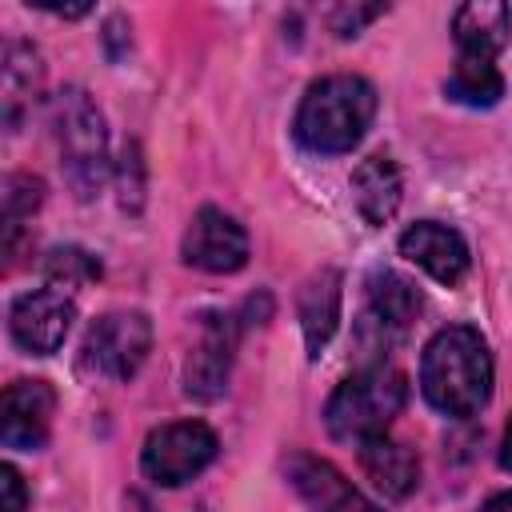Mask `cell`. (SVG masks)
<instances>
[{
	"instance_id": "7a4b0ae2",
	"label": "cell",
	"mask_w": 512,
	"mask_h": 512,
	"mask_svg": "<svg viewBox=\"0 0 512 512\" xmlns=\"http://www.w3.org/2000/svg\"><path fill=\"white\" fill-rule=\"evenodd\" d=\"M376 116V88L364 76H320L296 108V140L308 152H348L364 140Z\"/></svg>"
},
{
	"instance_id": "30bf717a",
	"label": "cell",
	"mask_w": 512,
	"mask_h": 512,
	"mask_svg": "<svg viewBox=\"0 0 512 512\" xmlns=\"http://www.w3.org/2000/svg\"><path fill=\"white\" fill-rule=\"evenodd\" d=\"M56 412V392L44 380H12L0 400V440L8 448H44Z\"/></svg>"
},
{
	"instance_id": "9c48e42d",
	"label": "cell",
	"mask_w": 512,
	"mask_h": 512,
	"mask_svg": "<svg viewBox=\"0 0 512 512\" xmlns=\"http://www.w3.org/2000/svg\"><path fill=\"white\" fill-rule=\"evenodd\" d=\"M232 352H236V320L228 312H204L200 340L184 368V392L196 400H216L228 388Z\"/></svg>"
},
{
	"instance_id": "8992f818",
	"label": "cell",
	"mask_w": 512,
	"mask_h": 512,
	"mask_svg": "<svg viewBox=\"0 0 512 512\" xmlns=\"http://www.w3.org/2000/svg\"><path fill=\"white\" fill-rule=\"evenodd\" d=\"M152 352V324L144 312H108L100 316L80 348V364L108 380H132Z\"/></svg>"
},
{
	"instance_id": "ba28073f",
	"label": "cell",
	"mask_w": 512,
	"mask_h": 512,
	"mask_svg": "<svg viewBox=\"0 0 512 512\" xmlns=\"http://www.w3.org/2000/svg\"><path fill=\"white\" fill-rule=\"evenodd\" d=\"M180 252H184V264L200 272H236L248 264V232L236 216L204 204L192 216Z\"/></svg>"
},
{
	"instance_id": "5b68a950",
	"label": "cell",
	"mask_w": 512,
	"mask_h": 512,
	"mask_svg": "<svg viewBox=\"0 0 512 512\" xmlns=\"http://www.w3.org/2000/svg\"><path fill=\"white\" fill-rule=\"evenodd\" d=\"M216 448H220V440L204 420L160 424L148 432V440L140 448V468L152 484L180 488L216 460Z\"/></svg>"
},
{
	"instance_id": "277c9868",
	"label": "cell",
	"mask_w": 512,
	"mask_h": 512,
	"mask_svg": "<svg viewBox=\"0 0 512 512\" xmlns=\"http://www.w3.org/2000/svg\"><path fill=\"white\" fill-rule=\"evenodd\" d=\"M56 124V144H60V164L64 180L80 200L96 196L104 176H108V128L100 108L84 88H64L52 108Z\"/></svg>"
},
{
	"instance_id": "6da1fadb",
	"label": "cell",
	"mask_w": 512,
	"mask_h": 512,
	"mask_svg": "<svg viewBox=\"0 0 512 512\" xmlns=\"http://www.w3.org/2000/svg\"><path fill=\"white\" fill-rule=\"evenodd\" d=\"M424 400L456 420L476 416L492 400V352L472 324L440 328L420 356Z\"/></svg>"
},
{
	"instance_id": "cb8c5ba5",
	"label": "cell",
	"mask_w": 512,
	"mask_h": 512,
	"mask_svg": "<svg viewBox=\"0 0 512 512\" xmlns=\"http://www.w3.org/2000/svg\"><path fill=\"white\" fill-rule=\"evenodd\" d=\"M500 468L512 472V416H508V424H504V440H500Z\"/></svg>"
},
{
	"instance_id": "d4e9b609",
	"label": "cell",
	"mask_w": 512,
	"mask_h": 512,
	"mask_svg": "<svg viewBox=\"0 0 512 512\" xmlns=\"http://www.w3.org/2000/svg\"><path fill=\"white\" fill-rule=\"evenodd\" d=\"M480 512H512V492H496Z\"/></svg>"
},
{
	"instance_id": "52a82bcc",
	"label": "cell",
	"mask_w": 512,
	"mask_h": 512,
	"mask_svg": "<svg viewBox=\"0 0 512 512\" xmlns=\"http://www.w3.org/2000/svg\"><path fill=\"white\" fill-rule=\"evenodd\" d=\"M72 320H76V304L60 288H32V292L16 296V304L8 312L12 340L32 356H52L64 344Z\"/></svg>"
},
{
	"instance_id": "44dd1931",
	"label": "cell",
	"mask_w": 512,
	"mask_h": 512,
	"mask_svg": "<svg viewBox=\"0 0 512 512\" xmlns=\"http://www.w3.org/2000/svg\"><path fill=\"white\" fill-rule=\"evenodd\" d=\"M44 272L52 280V288H68V284H80V280H96L100 276V260L88 256L84 248H52L48 260H44Z\"/></svg>"
},
{
	"instance_id": "e0dca14e",
	"label": "cell",
	"mask_w": 512,
	"mask_h": 512,
	"mask_svg": "<svg viewBox=\"0 0 512 512\" xmlns=\"http://www.w3.org/2000/svg\"><path fill=\"white\" fill-rule=\"evenodd\" d=\"M336 320H340V272L336 268H320L300 292V328H304V344H308L312 360L332 340Z\"/></svg>"
},
{
	"instance_id": "ac0fdd59",
	"label": "cell",
	"mask_w": 512,
	"mask_h": 512,
	"mask_svg": "<svg viewBox=\"0 0 512 512\" xmlns=\"http://www.w3.org/2000/svg\"><path fill=\"white\" fill-rule=\"evenodd\" d=\"M448 100L464 104V108H492L504 96V76L496 72L492 60H476V56H460L456 68L444 80Z\"/></svg>"
},
{
	"instance_id": "7c38bea8",
	"label": "cell",
	"mask_w": 512,
	"mask_h": 512,
	"mask_svg": "<svg viewBox=\"0 0 512 512\" xmlns=\"http://www.w3.org/2000/svg\"><path fill=\"white\" fill-rule=\"evenodd\" d=\"M288 480H292V488L304 496V504L312 512H372L360 500V492L352 488V480H344V472L332 468L320 456L296 452L288 460Z\"/></svg>"
},
{
	"instance_id": "8fae6325",
	"label": "cell",
	"mask_w": 512,
	"mask_h": 512,
	"mask_svg": "<svg viewBox=\"0 0 512 512\" xmlns=\"http://www.w3.org/2000/svg\"><path fill=\"white\" fill-rule=\"evenodd\" d=\"M400 256H408L412 264H420L440 284H460L464 272H468V260H472L464 236L456 228L440 224V220H420V224L404 228Z\"/></svg>"
},
{
	"instance_id": "9a60e30c",
	"label": "cell",
	"mask_w": 512,
	"mask_h": 512,
	"mask_svg": "<svg viewBox=\"0 0 512 512\" xmlns=\"http://www.w3.org/2000/svg\"><path fill=\"white\" fill-rule=\"evenodd\" d=\"M400 196H404V180H400V168L388 152H376V156L356 164L352 200H356V208L368 224H388L400 208Z\"/></svg>"
},
{
	"instance_id": "7402d4cb",
	"label": "cell",
	"mask_w": 512,
	"mask_h": 512,
	"mask_svg": "<svg viewBox=\"0 0 512 512\" xmlns=\"http://www.w3.org/2000/svg\"><path fill=\"white\" fill-rule=\"evenodd\" d=\"M376 16H384V4H352V8L344 4V8L332 12V32L348 40V36H356V32H360L368 20H376Z\"/></svg>"
},
{
	"instance_id": "2e32d148",
	"label": "cell",
	"mask_w": 512,
	"mask_h": 512,
	"mask_svg": "<svg viewBox=\"0 0 512 512\" xmlns=\"http://www.w3.org/2000/svg\"><path fill=\"white\" fill-rule=\"evenodd\" d=\"M364 288H368V316H372L384 332H392V336H400V332L420 316V308H424L420 288H416L408 276H400V272L376 268Z\"/></svg>"
},
{
	"instance_id": "603a6c76",
	"label": "cell",
	"mask_w": 512,
	"mask_h": 512,
	"mask_svg": "<svg viewBox=\"0 0 512 512\" xmlns=\"http://www.w3.org/2000/svg\"><path fill=\"white\" fill-rule=\"evenodd\" d=\"M0 512H28V488L12 464H0Z\"/></svg>"
},
{
	"instance_id": "3957f363",
	"label": "cell",
	"mask_w": 512,
	"mask_h": 512,
	"mask_svg": "<svg viewBox=\"0 0 512 512\" xmlns=\"http://www.w3.org/2000/svg\"><path fill=\"white\" fill-rule=\"evenodd\" d=\"M404 404H408V380H404V372H396L388 364H372V368H360L356 376H348L328 396L324 424H328L332 440L360 444L368 436L388 432V424L400 416Z\"/></svg>"
},
{
	"instance_id": "4fadbf2b",
	"label": "cell",
	"mask_w": 512,
	"mask_h": 512,
	"mask_svg": "<svg viewBox=\"0 0 512 512\" xmlns=\"http://www.w3.org/2000/svg\"><path fill=\"white\" fill-rule=\"evenodd\" d=\"M356 448H360V468H364V476H368L384 496L404 500V496L416 492V484H420V460H416V452H412L408 444H400V440H392L388 432H380V436L360 440Z\"/></svg>"
},
{
	"instance_id": "ffe728a7",
	"label": "cell",
	"mask_w": 512,
	"mask_h": 512,
	"mask_svg": "<svg viewBox=\"0 0 512 512\" xmlns=\"http://www.w3.org/2000/svg\"><path fill=\"white\" fill-rule=\"evenodd\" d=\"M40 200H44V184H40L36 176L16 172V176L4 180V248H8V252H12V244H16L20 224L40 208Z\"/></svg>"
},
{
	"instance_id": "d6986e66",
	"label": "cell",
	"mask_w": 512,
	"mask_h": 512,
	"mask_svg": "<svg viewBox=\"0 0 512 512\" xmlns=\"http://www.w3.org/2000/svg\"><path fill=\"white\" fill-rule=\"evenodd\" d=\"M40 88V52L32 44L12 40L4 52V116L8 128H16L20 120V104Z\"/></svg>"
},
{
	"instance_id": "5bb4252c",
	"label": "cell",
	"mask_w": 512,
	"mask_h": 512,
	"mask_svg": "<svg viewBox=\"0 0 512 512\" xmlns=\"http://www.w3.org/2000/svg\"><path fill=\"white\" fill-rule=\"evenodd\" d=\"M508 32H512V8L500 0H468L452 16L456 48L476 60H492L508 44Z\"/></svg>"
}]
</instances>
